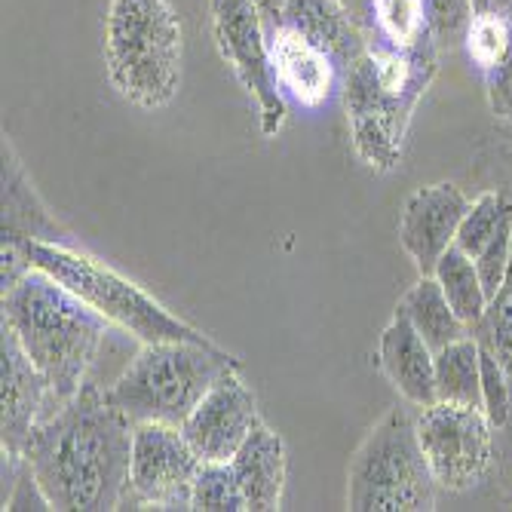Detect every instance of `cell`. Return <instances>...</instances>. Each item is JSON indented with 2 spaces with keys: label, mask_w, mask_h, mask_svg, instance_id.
<instances>
[{
  "label": "cell",
  "mask_w": 512,
  "mask_h": 512,
  "mask_svg": "<svg viewBox=\"0 0 512 512\" xmlns=\"http://www.w3.org/2000/svg\"><path fill=\"white\" fill-rule=\"evenodd\" d=\"M132 421L86 381L74 399L40 421L22 457L46 500L62 512L123 509L132 460Z\"/></svg>",
  "instance_id": "6da1fadb"
},
{
  "label": "cell",
  "mask_w": 512,
  "mask_h": 512,
  "mask_svg": "<svg viewBox=\"0 0 512 512\" xmlns=\"http://www.w3.org/2000/svg\"><path fill=\"white\" fill-rule=\"evenodd\" d=\"M4 322L16 332L31 362L50 381L59 408L80 393L117 325L86 304L56 276L31 267L4 289Z\"/></svg>",
  "instance_id": "7a4b0ae2"
},
{
  "label": "cell",
  "mask_w": 512,
  "mask_h": 512,
  "mask_svg": "<svg viewBox=\"0 0 512 512\" xmlns=\"http://www.w3.org/2000/svg\"><path fill=\"white\" fill-rule=\"evenodd\" d=\"M240 359L215 341H154L142 344L126 368L105 387V396L132 424L181 427L200 399L227 375L240 371Z\"/></svg>",
  "instance_id": "3957f363"
},
{
  "label": "cell",
  "mask_w": 512,
  "mask_h": 512,
  "mask_svg": "<svg viewBox=\"0 0 512 512\" xmlns=\"http://www.w3.org/2000/svg\"><path fill=\"white\" fill-rule=\"evenodd\" d=\"M105 68L117 96L138 111L175 102L184 74V31L169 0H111Z\"/></svg>",
  "instance_id": "277c9868"
},
{
  "label": "cell",
  "mask_w": 512,
  "mask_h": 512,
  "mask_svg": "<svg viewBox=\"0 0 512 512\" xmlns=\"http://www.w3.org/2000/svg\"><path fill=\"white\" fill-rule=\"evenodd\" d=\"M16 246L28 255L31 267H40L59 283H65L71 292H77L86 304L96 307L105 319H111L117 329L132 335L138 344L154 341H197L206 344L200 329L184 322L172 310H166L151 292H145L129 276L117 273L105 261L92 258L71 243H0Z\"/></svg>",
  "instance_id": "5b68a950"
},
{
  "label": "cell",
  "mask_w": 512,
  "mask_h": 512,
  "mask_svg": "<svg viewBox=\"0 0 512 512\" xmlns=\"http://www.w3.org/2000/svg\"><path fill=\"white\" fill-rule=\"evenodd\" d=\"M439 482L430 470L417 417L390 408L359 442L347 470V506L353 512H430Z\"/></svg>",
  "instance_id": "8992f818"
},
{
  "label": "cell",
  "mask_w": 512,
  "mask_h": 512,
  "mask_svg": "<svg viewBox=\"0 0 512 512\" xmlns=\"http://www.w3.org/2000/svg\"><path fill=\"white\" fill-rule=\"evenodd\" d=\"M417 436L439 488L473 491L494 467V424L482 405L436 399L417 414Z\"/></svg>",
  "instance_id": "52a82bcc"
},
{
  "label": "cell",
  "mask_w": 512,
  "mask_h": 512,
  "mask_svg": "<svg viewBox=\"0 0 512 512\" xmlns=\"http://www.w3.org/2000/svg\"><path fill=\"white\" fill-rule=\"evenodd\" d=\"M212 34L221 59L234 68L249 96L258 102L261 132L270 138L286 123V96L276 83L267 22L255 0H209Z\"/></svg>",
  "instance_id": "ba28073f"
},
{
  "label": "cell",
  "mask_w": 512,
  "mask_h": 512,
  "mask_svg": "<svg viewBox=\"0 0 512 512\" xmlns=\"http://www.w3.org/2000/svg\"><path fill=\"white\" fill-rule=\"evenodd\" d=\"M200 463L181 427L135 424L123 509H194L191 491Z\"/></svg>",
  "instance_id": "9c48e42d"
},
{
  "label": "cell",
  "mask_w": 512,
  "mask_h": 512,
  "mask_svg": "<svg viewBox=\"0 0 512 512\" xmlns=\"http://www.w3.org/2000/svg\"><path fill=\"white\" fill-rule=\"evenodd\" d=\"M341 92L350 120V138L359 160L375 172L396 169L402 163L405 132L414 111L390 99L381 89L368 53L344 71Z\"/></svg>",
  "instance_id": "30bf717a"
},
{
  "label": "cell",
  "mask_w": 512,
  "mask_h": 512,
  "mask_svg": "<svg viewBox=\"0 0 512 512\" xmlns=\"http://www.w3.org/2000/svg\"><path fill=\"white\" fill-rule=\"evenodd\" d=\"M0 332H4L0 338V353H4V362H0V442H4V454L22 457L31 430L59 411V402L50 381L19 344L16 332L7 322H0Z\"/></svg>",
  "instance_id": "8fae6325"
},
{
  "label": "cell",
  "mask_w": 512,
  "mask_h": 512,
  "mask_svg": "<svg viewBox=\"0 0 512 512\" xmlns=\"http://www.w3.org/2000/svg\"><path fill=\"white\" fill-rule=\"evenodd\" d=\"M258 424L255 393L243 384L240 371H227L181 424V433L203 463H218L234 457Z\"/></svg>",
  "instance_id": "7c38bea8"
},
{
  "label": "cell",
  "mask_w": 512,
  "mask_h": 512,
  "mask_svg": "<svg viewBox=\"0 0 512 512\" xmlns=\"http://www.w3.org/2000/svg\"><path fill=\"white\" fill-rule=\"evenodd\" d=\"M470 209V200L457 184L439 181L417 188L399 215V243L421 273H433L439 258L454 246L457 227Z\"/></svg>",
  "instance_id": "4fadbf2b"
},
{
  "label": "cell",
  "mask_w": 512,
  "mask_h": 512,
  "mask_svg": "<svg viewBox=\"0 0 512 512\" xmlns=\"http://www.w3.org/2000/svg\"><path fill=\"white\" fill-rule=\"evenodd\" d=\"M463 46L485 80L491 114L512 123V0H473Z\"/></svg>",
  "instance_id": "5bb4252c"
},
{
  "label": "cell",
  "mask_w": 512,
  "mask_h": 512,
  "mask_svg": "<svg viewBox=\"0 0 512 512\" xmlns=\"http://www.w3.org/2000/svg\"><path fill=\"white\" fill-rule=\"evenodd\" d=\"M267 40L276 83L286 99L316 111L335 96V89L341 86V71L329 53H322L316 43L283 22L267 25Z\"/></svg>",
  "instance_id": "9a60e30c"
},
{
  "label": "cell",
  "mask_w": 512,
  "mask_h": 512,
  "mask_svg": "<svg viewBox=\"0 0 512 512\" xmlns=\"http://www.w3.org/2000/svg\"><path fill=\"white\" fill-rule=\"evenodd\" d=\"M378 365L384 371V378L396 387V393L408 405L427 408L439 399L436 396V353L421 338V332L408 322V316L399 310L381 332Z\"/></svg>",
  "instance_id": "2e32d148"
},
{
  "label": "cell",
  "mask_w": 512,
  "mask_h": 512,
  "mask_svg": "<svg viewBox=\"0 0 512 512\" xmlns=\"http://www.w3.org/2000/svg\"><path fill=\"white\" fill-rule=\"evenodd\" d=\"M276 22L295 28L310 43H316L322 53H329L341 77L368 53V34L356 25L344 0H286Z\"/></svg>",
  "instance_id": "e0dca14e"
},
{
  "label": "cell",
  "mask_w": 512,
  "mask_h": 512,
  "mask_svg": "<svg viewBox=\"0 0 512 512\" xmlns=\"http://www.w3.org/2000/svg\"><path fill=\"white\" fill-rule=\"evenodd\" d=\"M0 243H71L56 218L46 212L10 138H4V221H0Z\"/></svg>",
  "instance_id": "ac0fdd59"
},
{
  "label": "cell",
  "mask_w": 512,
  "mask_h": 512,
  "mask_svg": "<svg viewBox=\"0 0 512 512\" xmlns=\"http://www.w3.org/2000/svg\"><path fill=\"white\" fill-rule=\"evenodd\" d=\"M230 467H234L243 485L249 512H273L283 506V491L289 476L286 442L264 421L249 433L243 448L230 457Z\"/></svg>",
  "instance_id": "d6986e66"
},
{
  "label": "cell",
  "mask_w": 512,
  "mask_h": 512,
  "mask_svg": "<svg viewBox=\"0 0 512 512\" xmlns=\"http://www.w3.org/2000/svg\"><path fill=\"white\" fill-rule=\"evenodd\" d=\"M396 310L408 316V322L421 332V338L433 347V353H439L451 341L470 335V325L454 313L433 273H421V279L402 295Z\"/></svg>",
  "instance_id": "ffe728a7"
},
{
  "label": "cell",
  "mask_w": 512,
  "mask_h": 512,
  "mask_svg": "<svg viewBox=\"0 0 512 512\" xmlns=\"http://www.w3.org/2000/svg\"><path fill=\"white\" fill-rule=\"evenodd\" d=\"M436 396L460 405H482V347L473 335L436 353Z\"/></svg>",
  "instance_id": "44dd1931"
},
{
  "label": "cell",
  "mask_w": 512,
  "mask_h": 512,
  "mask_svg": "<svg viewBox=\"0 0 512 512\" xmlns=\"http://www.w3.org/2000/svg\"><path fill=\"white\" fill-rule=\"evenodd\" d=\"M433 276L439 279V286H442L448 304L454 307V313L473 329V325L485 316L488 304H491V298H488V292L482 286V276H479V267H476L473 255H467L460 246H451L439 258Z\"/></svg>",
  "instance_id": "7402d4cb"
},
{
  "label": "cell",
  "mask_w": 512,
  "mask_h": 512,
  "mask_svg": "<svg viewBox=\"0 0 512 512\" xmlns=\"http://www.w3.org/2000/svg\"><path fill=\"white\" fill-rule=\"evenodd\" d=\"M433 37L427 25V0H371V37L399 50Z\"/></svg>",
  "instance_id": "603a6c76"
},
{
  "label": "cell",
  "mask_w": 512,
  "mask_h": 512,
  "mask_svg": "<svg viewBox=\"0 0 512 512\" xmlns=\"http://www.w3.org/2000/svg\"><path fill=\"white\" fill-rule=\"evenodd\" d=\"M191 503L197 512H249L243 485L230 467V460L200 463V473L194 479Z\"/></svg>",
  "instance_id": "cb8c5ba5"
},
{
  "label": "cell",
  "mask_w": 512,
  "mask_h": 512,
  "mask_svg": "<svg viewBox=\"0 0 512 512\" xmlns=\"http://www.w3.org/2000/svg\"><path fill=\"white\" fill-rule=\"evenodd\" d=\"M470 335L497 356V362L506 371V381L512 390V270L506 276L503 289L491 298L485 316L473 325Z\"/></svg>",
  "instance_id": "d4e9b609"
},
{
  "label": "cell",
  "mask_w": 512,
  "mask_h": 512,
  "mask_svg": "<svg viewBox=\"0 0 512 512\" xmlns=\"http://www.w3.org/2000/svg\"><path fill=\"white\" fill-rule=\"evenodd\" d=\"M509 218V203L500 191H485L482 197H476L463 215L460 227H457V240L454 246H460L467 255H479L491 237L500 230V224Z\"/></svg>",
  "instance_id": "484cf974"
},
{
  "label": "cell",
  "mask_w": 512,
  "mask_h": 512,
  "mask_svg": "<svg viewBox=\"0 0 512 512\" xmlns=\"http://www.w3.org/2000/svg\"><path fill=\"white\" fill-rule=\"evenodd\" d=\"M473 19V0H427V25L436 46H457L467 37Z\"/></svg>",
  "instance_id": "4316f807"
},
{
  "label": "cell",
  "mask_w": 512,
  "mask_h": 512,
  "mask_svg": "<svg viewBox=\"0 0 512 512\" xmlns=\"http://www.w3.org/2000/svg\"><path fill=\"white\" fill-rule=\"evenodd\" d=\"M482 408L488 414V421L494 424V430L509 424V417H512V390H509L503 365L485 347H482Z\"/></svg>",
  "instance_id": "83f0119b"
},
{
  "label": "cell",
  "mask_w": 512,
  "mask_h": 512,
  "mask_svg": "<svg viewBox=\"0 0 512 512\" xmlns=\"http://www.w3.org/2000/svg\"><path fill=\"white\" fill-rule=\"evenodd\" d=\"M473 261L479 267V276H482V286H485L488 298H494L503 289L506 276L512 270V218H506L500 224V230L491 237V243Z\"/></svg>",
  "instance_id": "f1b7e54d"
},
{
  "label": "cell",
  "mask_w": 512,
  "mask_h": 512,
  "mask_svg": "<svg viewBox=\"0 0 512 512\" xmlns=\"http://www.w3.org/2000/svg\"><path fill=\"white\" fill-rule=\"evenodd\" d=\"M344 7L356 19V25L371 37V0H344Z\"/></svg>",
  "instance_id": "f546056e"
},
{
  "label": "cell",
  "mask_w": 512,
  "mask_h": 512,
  "mask_svg": "<svg viewBox=\"0 0 512 512\" xmlns=\"http://www.w3.org/2000/svg\"><path fill=\"white\" fill-rule=\"evenodd\" d=\"M255 4L261 7V13H264V22L270 25V22H276V16H279V10H283L286 0H255Z\"/></svg>",
  "instance_id": "4dcf8cb0"
}]
</instances>
